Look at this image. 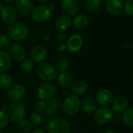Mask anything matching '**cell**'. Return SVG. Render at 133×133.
I'll list each match as a JSON object with an SVG mask.
<instances>
[{"label":"cell","instance_id":"41","mask_svg":"<svg viewBox=\"0 0 133 133\" xmlns=\"http://www.w3.org/2000/svg\"><path fill=\"white\" fill-rule=\"evenodd\" d=\"M3 9V4L1 1H0V11H2Z\"/></svg>","mask_w":133,"mask_h":133},{"label":"cell","instance_id":"14","mask_svg":"<svg viewBox=\"0 0 133 133\" xmlns=\"http://www.w3.org/2000/svg\"><path fill=\"white\" fill-rule=\"evenodd\" d=\"M47 49L42 45H35L31 51V58L33 62L42 63L47 57Z\"/></svg>","mask_w":133,"mask_h":133},{"label":"cell","instance_id":"21","mask_svg":"<svg viewBox=\"0 0 133 133\" xmlns=\"http://www.w3.org/2000/svg\"><path fill=\"white\" fill-rule=\"evenodd\" d=\"M97 102L95 98L92 96H86L81 103L82 110L87 114H92L97 110Z\"/></svg>","mask_w":133,"mask_h":133},{"label":"cell","instance_id":"13","mask_svg":"<svg viewBox=\"0 0 133 133\" xmlns=\"http://www.w3.org/2000/svg\"><path fill=\"white\" fill-rule=\"evenodd\" d=\"M10 56L12 59L17 62H21L26 56V51L23 45L19 43H14L10 48Z\"/></svg>","mask_w":133,"mask_h":133},{"label":"cell","instance_id":"22","mask_svg":"<svg viewBox=\"0 0 133 133\" xmlns=\"http://www.w3.org/2000/svg\"><path fill=\"white\" fill-rule=\"evenodd\" d=\"M12 59L10 54L6 51H0V72L5 73L10 69Z\"/></svg>","mask_w":133,"mask_h":133},{"label":"cell","instance_id":"28","mask_svg":"<svg viewBox=\"0 0 133 133\" xmlns=\"http://www.w3.org/2000/svg\"><path fill=\"white\" fill-rule=\"evenodd\" d=\"M55 68L56 71L59 73L65 72L68 68V62L65 59H59L56 63Z\"/></svg>","mask_w":133,"mask_h":133},{"label":"cell","instance_id":"30","mask_svg":"<svg viewBox=\"0 0 133 133\" xmlns=\"http://www.w3.org/2000/svg\"><path fill=\"white\" fill-rule=\"evenodd\" d=\"M19 128L24 133H28L32 129V124L30 121L23 120L19 123Z\"/></svg>","mask_w":133,"mask_h":133},{"label":"cell","instance_id":"37","mask_svg":"<svg viewBox=\"0 0 133 133\" xmlns=\"http://www.w3.org/2000/svg\"><path fill=\"white\" fill-rule=\"evenodd\" d=\"M66 35L64 34V32H59L57 36H56V39L58 42H59V43H63V42L66 40Z\"/></svg>","mask_w":133,"mask_h":133},{"label":"cell","instance_id":"16","mask_svg":"<svg viewBox=\"0 0 133 133\" xmlns=\"http://www.w3.org/2000/svg\"><path fill=\"white\" fill-rule=\"evenodd\" d=\"M128 106V100L125 96H120L114 99L111 103V110L115 114H121L124 112Z\"/></svg>","mask_w":133,"mask_h":133},{"label":"cell","instance_id":"27","mask_svg":"<svg viewBox=\"0 0 133 133\" xmlns=\"http://www.w3.org/2000/svg\"><path fill=\"white\" fill-rule=\"evenodd\" d=\"M123 122L131 128H133V107L126 109L122 115Z\"/></svg>","mask_w":133,"mask_h":133},{"label":"cell","instance_id":"42","mask_svg":"<svg viewBox=\"0 0 133 133\" xmlns=\"http://www.w3.org/2000/svg\"><path fill=\"white\" fill-rule=\"evenodd\" d=\"M3 1H5V2H8V3H10V2H13L14 0H3Z\"/></svg>","mask_w":133,"mask_h":133},{"label":"cell","instance_id":"26","mask_svg":"<svg viewBox=\"0 0 133 133\" xmlns=\"http://www.w3.org/2000/svg\"><path fill=\"white\" fill-rule=\"evenodd\" d=\"M13 84V78L10 75L7 73L0 74V88L3 89H9Z\"/></svg>","mask_w":133,"mask_h":133},{"label":"cell","instance_id":"36","mask_svg":"<svg viewBox=\"0 0 133 133\" xmlns=\"http://www.w3.org/2000/svg\"><path fill=\"white\" fill-rule=\"evenodd\" d=\"M35 108L38 112H43L45 110V102L43 100H38L35 104Z\"/></svg>","mask_w":133,"mask_h":133},{"label":"cell","instance_id":"7","mask_svg":"<svg viewBox=\"0 0 133 133\" xmlns=\"http://www.w3.org/2000/svg\"><path fill=\"white\" fill-rule=\"evenodd\" d=\"M56 92V86L49 82H45L39 86L37 91L38 97L43 101H48L54 97Z\"/></svg>","mask_w":133,"mask_h":133},{"label":"cell","instance_id":"40","mask_svg":"<svg viewBox=\"0 0 133 133\" xmlns=\"http://www.w3.org/2000/svg\"><path fill=\"white\" fill-rule=\"evenodd\" d=\"M105 133H116V132L114 130H112V129H108V130H107L105 131Z\"/></svg>","mask_w":133,"mask_h":133},{"label":"cell","instance_id":"1","mask_svg":"<svg viewBox=\"0 0 133 133\" xmlns=\"http://www.w3.org/2000/svg\"><path fill=\"white\" fill-rule=\"evenodd\" d=\"M37 76L45 82H50L55 80L58 76V71L55 66L46 62L38 64L36 69Z\"/></svg>","mask_w":133,"mask_h":133},{"label":"cell","instance_id":"4","mask_svg":"<svg viewBox=\"0 0 133 133\" xmlns=\"http://www.w3.org/2000/svg\"><path fill=\"white\" fill-rule=\"evenodd\" d=\"M7 115L9 119L12 121L20 123L21 121L24 120L26 115V107L24 104L20 102H14L8 107Z\"/></svg>","mask_w":133,"mask_h":133},{"label":"cell","instance_id":"24","mask_svg":"<svg viewBox=\"0 0 133 133\" xmlns=\"http://www.w3.org/2000/svg\"><path fill=\"white\" fill-rule=\"evenodd\" d=\"M89 24V20L88 17L85 14H78L73 20L74 26L78 30L85 29Z\"/></svg>","mask_w":133,"mask_h":133},{"label":"cell","instance_id":"15","mask_svg":"<svg viewBox=\"0 0 133 133\" xmlns=\"http://www.w3.org/2000/svg\"><path fill=\"white\" fill-rule=\"evenodd\" d=\"M61 7L63 10L68 15H75L80 9V1L79 0H62Z\"/></svg>","mask_w":133,"mask_h":133},{"label":"cell","instance_id":"29","mask_svg":"<svg viewBox=\"0 0 133 133\" xmlns=\"http://www.w3.org/2000/svg\"><path fill=\"white\" fill-rule=\"evenodd\" d=\"M102 1L103 0H85V6L89 11L93 12L99 9Z\"/></svg>","mask_w":133,"mask_h":133},{"label":"cell","instance_id":"17","mask_svg":"<svg viewBox=\"0 0 133 133\" xmlns=\"http://www.w3.org/2000/svg\"><path fill=\"white\" fill-rule=\"evenodd\" d=\"M106 8L111 15H118L123 10V2L122 0H107Z\"/></svg>","mask_w":133,"mask_h":133},{"label":"cell","instance_id":"25","mask_svg":"<svg viewBox=\"0 0 133 133\" xmlns=\"http://www.w3.org/2000/svg\"><path fill=\"white\" fill-rule=\"evenodd\" d=\"M88 90V85L84 81H78L72 85V92L75 96H82Z\"/></svg>","mask_w":133,"mask_h":133},{"label":"cell","instance_id":"32","mask_svg":"<svg viewBox=\"0 0 133 133\" xmlns=\"http://www.w3.org/2000/svg\"><path fill=\"white\" fill-rule=\"evenodd\" d=\"M9 124V117L7 114L3 110H0V129L6 128Z\"/></svg>","mask_w":133,"mask_h":133},{"label":"cell","instance_id":"23","mask_svg":"<svg viewBox=\"0 0 133 133\" xmlns=\"http://www.w3.org/2000/svg\"><path fill=\"white\" fill-rule=\"evenodd\" d=\"M16 8L21 14L28 15L32 10V1L31 0H17Z\"/></svg>","mask_w":133,"mask_h":133},{"label":"cell","instance_id":"11","mask_svg":"<svg viewBox=\"0 0 133 133\" xmlns=\"http://www.w3.org/2000/svg\"><path fill=\"white\" fill-rule=\"evenodd\" d=\"M62 110V101L57 98H52L45 102V114L49 116L54 117L59 114Z\"/></svg>","mask_w":133,"mask_h":133},{"label":"cell","instance_id":"33","mask_svg":"<svg viewBox=\"0 0 133 133\" xmlns=\"http://www.w3.org/2000/svg\"><path fill=\"white\" fill-rule=\"evenodd\" d=\"M11 43V39L6 35H0V49H6L10 46Z\"/></svg>","mask_w":133,"mask_h":133},{"label":"cell","instance_id":"19","mask_svg":"<svg viewBox=\"0 0 133 133\" xmlns=\"http://www.w3.org/2000/svg\"><path fill=\"white\" fill-rule=\"evenodd\" d=\"M56 78H57L58 84L61 87L65 88V89L70 88L71 86L73 85V84L75 82V79H74L73 75L68 71L59 73V75H58Z\"/></svg>","mask_w":133,"mask_h":133},{"label":"cell","instance_id":"34","mask_svg":"<svg viewBox=\"0 0 133 133\" xmlns=\"http://www.w3.org/2000/svg\"><path fill=\"white\" fill-rule=\"evenodd\" d=\"M124 10L128 16H133V0H126L124 5Z\"/></svg>","mask_w":133,"mask_h":133},{"label":"cell","instance_id":"12","mask_svg":"<svg viewBox=\"0 0 133 133\" xmlns=\"http://www.w3.org/2000/svg\"><path fill=\"white\" fill-rule=\"evenodd\" d=\"M1 18L3 23L13 24L17 18V10L11 6H5L1 11Z\"/></svg>","mask_w":133,"mask_h":133},{"label":"cell","instance_id":"38","mask_svg":"<svg viewBox=\"0 0 133 133\" xmlns=\"http://www.w3.org/2000/svg\"><path fill=\"white\" fill-rule=\"evenodd\" d=\"M56 49L59 52H64L66 49H68L66 48V45L64 43H59L57 46H56Z\"/></svg>","mask_w":133,"mask_h":133},{"label":"cell","instance_id":"44","mask_svg":"<svg viewBox=\"0 0 133 133\" xmlns=\"http://www.w3.org/2000/svg\"><path fill=\"white\" fill-rule=\"evenodd\" d=\"M131 77H132V78H133V72H132V75H131Z\"/></svg>","mask_w":133,"mask_h":133},{"label":"cell","instance_id":"8","mask_svg":"<svg viewBox=\"0 0 133 133\" xmlns=\"http://www.w3.org/2000/svg\"><path fill=\"white\" fill-rule=\"evenodd\" d=\"M26 94V89L21 84L17 83L12 85L7 91L8 98L13 102H18L22 99Z\"/></svg>","mask_w":133,"mask_h":133},{"label":"cell","instance_id":"45","mask_svg":"<svg viewBox=\"0 0 133 133\" xmlns=\"http://www.w3.org/2000/svg\"><path fill=\"white\" fill-rule=\"evenodd\" d=\"M0 133H3V132H2V131H1V129H0Z\"/></svg>","mask_w":133,"mask_h":133},{"label":"cell","instance_id":"6","mask_svg":"<svg viewBox=\"0 0 133 133\" xmlns=\"http://www.w3.org/2000/svg\"><path fill=\"white\" fill-rule=\"evenodd\" d=\"M52 14V11L49 7L44 5H38L34 7L31 11V15L33 20L37 22L43 23L47 21Z\"/></svg>","mask_w":133,"mask_h":133},{"label":"cell","instance_id":"2","mask_svg":"<svg viewBox=\"0 0 133 133\" xmlns=\"http://www.w3.org/2000/svg\"><path fill=\"white\" fill-rule=\"evenodd\" d=\"M48 133H70L71 124L63 117H54L47 124Z\"/></svg>","mask_w":133,"mask_h":133},{"label":"cell","instance_id":"18","mask_svg":"<svg viewBox=\"0 0 133 133\" xmlns=\"http://www.w3.org/2000/svg\"><path fill=\"white\" fill-rule=\"evenodd\" d=\"M71 24V18L69 15H61L55 21V28L59 32L68 30Z\"/></svg>","mask_w":133,"mask_h":133},{"label":"cell","instance_id":"35","mask_svg":"<svg viewBox=\"0 0 133 133\" xmlns=\"http://www.w3.org/2000/svg\"><path fill=\"white\" fill-rule=\"evenodd\" d=\"M30 121L31 124H34L35 125L39 124L42 121V117L38 113H33L30 116Z\"/></svg>","mask_w":133,"mask_h":133},{"label":"cell","instance_id":"10","mask_svg":"<svg viewBox=\"0 0 133 133\" xmlns=\"http://www.w3.org/2000/svg\"><path fill=\"white\" fill-rule=\"evenodd\" d=\"M113 118V114L107 107H99L95 111L94 119L99 124H105Z\"/></svg>","mask_w":133,"mask_h":133},{"label":"cell","instance_id":"20","mask_svg":"<svg viewBox=\"0 0 133 133\" xmlns=\"http://www.w3.org/2000/svg\"><path fill=\"white\" fill-rule=\"evenodd\" d=\"M82 46V38L79 35H71L66 43V48L70 52H77L80 50Z\"/></svg>","mask_w":133,"mask_h":133},{"label":"cell","instance_id":"43","mask_svg":"<svg viewBox=\"0 0 133 133\" xmlns=\"http://www.w3.org/2000/svg\"><path fill=\"white\" fill-rule=\"evenodd\" d=\"M39 2H42V3H44V2H46V1H48V0H38Z\"/></svg>","mask_w":133,"mask_h":133},{"label":"cell","instance_id":"9","mask_svg":"<svg viewBox=\"0 0 133 133\" xmlns=\"http://www.w3.org/2000/svg\"><path fill=\"white\" fill-rule=\"evenodd\" d=\"M114 99L113 92L108 89H101L97 92L96 95V100L97 103L103 107L110 105Z\"/></svg>","mask_w":133,"mask_h":133},{"label":"cell","instance_id":"5","mask_svg":"<svg viewBox=\"0 0 133 133\" xmlns=\"http://www.w3.org/2000/svg\"><path fill=\"white\" fill-rule=\"evenodd\" d=\"M29 34L28 28L22 23H15L11 24L8 30V36L14 41L24 40Z\"/></svg>","mask_w":133,"mask_h":133},{"label":"cell","instance_id":"3","mask_svg":"<svg viewBox=\"0 0 133 133\" xmlns=\"http://www.w3.org/2000/svg\"><path fill=\"white\" fill-rule=\"evenodd\" d=\"M80 108L81 100L77 96L74 94L66 96L62 102V110L68 115L76 114L80 110Z\"/></svg>","mask_w":133,"mask_h":133},{"label":"cell","instance_id":"31","mask_svg":"<svg viewBox=\"0 0 133 133\" xmlns=\"http://www.w3.org/2000/svg\"><path fill=\"white\" fill-rule=\"evenodd\" d=\"M21 70L24 72H28L32 70L34 68V62L31 60V59H26L22 61L21 63Z\"/></svg>","mask_w":133,"mask_h":133},{"label":"cell","instance_id":"39","mask_svg":"<svg viewBox=\"0 0 133 133\" xmlns=\"http://www.w3.org/2000/svg\"><path fill=\"white\" fill-rule=\"evenodd\" d=\"M31 133H45V132L43 130H42V129H37V130L33 131Z\"/></svg>","mask_w":133,"mask_h":133}]
</instances>
